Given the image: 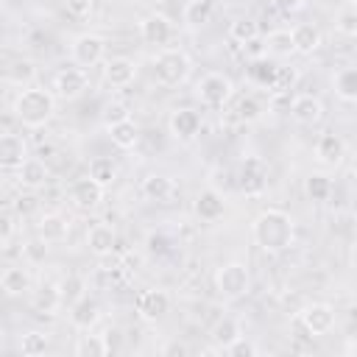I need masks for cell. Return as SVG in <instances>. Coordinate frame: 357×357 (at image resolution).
<instances>
[{
	"label": "cell",
	"instance_id": "52",
	"mask_svg": "<svg viewBox=\"0 0 357 357\" xmlns=\"http://www.w3.org/2000/svg\"><path fill=\"white\" fill-rule=\"evenodd\" d=\"M33 206H36V198H33V195H20V198L14 201V212H17L20 218H22V215H28Z\"/></svg>",
	"mask_w": 357,
	"mask_h": 357
},
{
	"label": "cell",
	"instance_id": "4",
	"mask_svg": "<svg viewBox=\"0 0 357 357\" xmlns=\"http://www.w3.org/2000/svg\"><path fill=\"white\" fill-rule=\"evenodd\" d=\"M215 290L220 298H243L248 290H251V273L243 262L231 259V262H223L218 271H215Z\"/></svg>",
	"mask_w": 357,
	"mask_h": 357
},
{
	"label": "cell",
	"instance_id": "31",
	"mask_svg": "<svg viewBox=\"0 0 357 357\" xmlns=\"http://www.w3.org/2000/svg\"><path fill=\"white\" fill-rule=\"evenodd\" d=\"M106 131H109L112 142H114L120 151H131V148L139 142V128H137V123H134L131 117H128V120H123V123L106 126Z\"/></svg>",
	"mask_w": 357,
	"mask_h": 357
},
{
	"label": "cell",
	"instance_id": "20",
	"mask_svg": "<svg viewBox=\"0 0 357 357\" xmlns=\"http://www.w3.org/2000/svg\"><path fill=\"white\" fill-rule=\"evenodd\" d=\"M86 245L95 257H109L114 248H117V231L109 226V223H92L86 229Z\"/></svg>",
	"mask_w": 357,
	"mask_h": 357
},
{
	"label": "cell",
	"instance_id": "26",
	"mask_svg": "<svg viewBox=\"0 0 357 357\" xmlns=\"http://www.w3.org/2000/svg\"><path fill=\"white\" fill-rule=\"evenodd\" d=\"M173 178L170 176H165V173H151V176H145L142 178V184H139V192L148 198V201H167L170 195H173Z\"/></svg>",
	"mask_w": 357,
	"mask_h": 357
},
{
	"label": "cell",
	"instance_id": "55",
	"mask_svg": "<svg viewBox=\"0 0 357 357\" xmlns=\"http://www.w3.org/2000/svg\"><path fill=\"white\" fill-rule=\"evenodd\" d=\"M349 3H357V0H349Z\"/></svg>",
	"mask_w": 357,
	"mask_h": 357
},
{
	"label": "cell",
	"instance_id": "37",
	"mask_svg": "<svg viewBox=\"0 0 357 357\" xmlns=\"http://www.w3.org/2000/svg\"><path fill=\"white\" fill-rule=\"evenodd\" d=\"M265 47H268L271 56H290V53H296L293 31H271L268 39H265Z\"/></svg>",
	"mask_w": 357,
	"mask_h": 357
},
{
	"label": "cell",
	"instance_id": "29",
	"mask_svg": "<svg viewBox=\"0 0 357 357\" xmlns=\"http://www.w3.org/2000/svg\"><path fill=\"white\" fill-rule=\"evenodd\" d=\"M33 78H36V64L31 59H14L6 67V84H11V86L25 89L33 84Z\"/></svg>",
	"mask_w": 357,
	"mask_h": 357
},
{
	"label": "cell",
	"instance_id": "40",
	"mask_svg": "<svg viewBox=\"0 0 357 357\" xmlns=\"http://www.w3.org/2000/svg\"><path fill=\"white\" fill-rule=\"evenodd\" d=\"M335 28L343 36H357V6H346L335 14Z\"/></svg>",
	"mask_w": 357,
	"mask_h": 357
},
{
	"label": "cell",
	"instance_id": "12",
	"mask_svg": "<svg viewBox=\"0 0 357 357\" xmlns=\"http://www.w3.org/2000/svg\"><path fill=\"white\" fill-rule=\"evenodd\" d=\"M167 128L176 139L187 142V139H195L198 131H201V114L190 106H181V109H173L170 117H167Z\"/></svg>",
	"mask_w": 357,
	"mask_h": 357
},
{
	"label": "cell",
	"instance_id": "33",
	"mask_svg": "<svg viewBox=\"0 0 357 357\" xmlns=\"http://www.w3.org/2000/svg\"><path fill=\"white\" fill-rule=\"evenodd\" d=\"M332 190H335V184H332V178H329L326 173H310V176L304 178V192H307L310 201L324 204V201L332 198Z\"/></svg>",
	"mask_w": 357,
	"mask_h": 357
},
{
	"label": "cell",
	"instance_id": "16",
	"mask_svg": "<svg viewBox=\"0 0 357 357\" xmlns=\"http://www.w3.org/2000/svg\"><path fill=\"white\" fill-rule=\"evenodd\" d=\"M290 114H293V120L301 123V126H318V123L324 120V103H321L315 95L301 92V95H296V98L290 100Z\"/></svg>",
	"mask_w": 357,
	"mask_h": 357
},
{
	"label": "cell",
	"instance_id": "6",
	"mask_svg": "<svg viewBox=\"0 0 357 357\" xmlns=\"http://www.w3.org/2000/svg\"><path fill=\"white\" fill-rule=\"evenodd\" d=\"M237 187L240 192H245L248 198H259L268 190V162L262 156H245L240 162V173H237Z\"/></svg>",
	"mask_w": 357,
	"mask_h": 357
},
{
	"label": "cell",
	"instance_id": "19",
	"mask_svg": "<svg viewBox=\"0 0 357 357\" xmlns=\"http://www.w3.org/2000/svg\"><path fill=\"white\" fill-rule=\"evenodd\" d=\"M47 178H50V170H47V165L42 162V159H36V156H28L20 167H17V184L22 187V190H39V187H45L47 184Z\"/></svg>",
	"mask_w": 357,
	"mask_h": 357
},
{
	"label": "cell",
	"instance_id": "27",
	"mask_svg": "<svg viewBox=\"0 0 357 357\" xmlns=\"http://www.w3.org/2000/svg\"><path fill=\"white\" fill-rule=\"evenodd\" d=\"M332 89L343 103H357V67H340L332 75Z\"/></svg>",
	"mask_w": 357,
	"mask_h": 357
},
{
	"label": "cell",
	"instance_id": "7",
	"mask_svg": "<svg viewBox=\"0 0 357 357\" xmlns=\"http://www.w3.org/2000/svg\"><path fill=\"white\" fill-rule=\"evenodd\" d=\"M103 56H106V39L98 36V33H78V36L73 39V45H70V59H73V64H78V67H84V70L100 64Z\"/></svg>",
	"mask_w": 357,
	"mask_h": 357
},
{
	"label": "cell",
	"instance_id": "43",
	"mask_svg": "<svg viewBox=\"0 0 357 357\" xmlns=\"http://www.w3.org/2000/svg\"><path fill=\"white\" fill-rule=\"evenodd\" d=\"M14 231H17V212L3 209V215H0V243H3V248H8Z\"/></svg>",
	"mask_w": 357,
	"mask_h": 357
},
{
	"label": "cell",
	"instance_id": "46",
	"mask_svg": "<svg viewBox=\"0 0 357 357\" xmlns=\"http://www.w3.org/2000/svg\"><path fill=\"white\" fill-rule=\"evenodd\" d=\"M148 251L156 254V257L167 254V251H170V237H167L165 231H151V234H148Z\"/></svg>",
	"mask_w": 357,
	"mask_h": 357
},
{
	"label": "cell",
	"instance_id": "22",
	"mask_svg": "<svg viewBox=\"0 0 357 357\" xmlns=\"http://www.w3.org/2000/svg\"><path fill=\"white\" fill-rule=\"evenodd\" d=\"M98 321H100V304H98L95 298L84 296V298H78V301L70 307V324H73L75 329L89 332Z\"/></svg>",
	"mask_w": 357,
	"mask_h": 357
},
{
	"label": "cell",
	"instance_id": "49",
	"mask_svg": "<svg viewBox=\"0 0 357 357\" xmlns=\"http://www.w3.org/2000/svg\"><path fill=\"white\" fill-rule=\"evenodd\" d=\"M279 14H296V11H301L304 6H307V0H268Z\"/></svg>",
	"mask_w": 357,
	"mask_h": 357
},
{
	"label": "cell",
	"instance_id": "54",
	"mask_svg": "<svg viewBox=\"0 0 357 357\" xmlns=\"http://www.w3.org/2000/svg\"><path fill=\"white\" fill-rule=\"evenodd\" d=\"M351 170H354V176H357V153H354V162H351Z\"/></svg>",
	"mask_w": 357,
	"mask_h": 357
},
{
	"label": "cell",
	"instance_id": "3",
	"mask_svg": "<svg viewBox=\"0 0 357 357\" xmlns=\"http://www.w3.org/2000/svg\"><path fill=\"white\" fill-rule=\"evenodd\" d=\"M192 61L181 47H162L153 59V75L162 86H178L190 78Z\"/></svg>",
	"mask_w": 357,
	"mask_h": 357
},
{
	"label": "cell",
	"instance_id": "51",
	"mask_svg": "<svg viewBox=\"0 0 357 357\" xmlns=\"http://www.w3.org/2000/svg\"><path fill=\"white\" fill-rule=\"evenodd\" d=\"M243 50H245V56L248 59H262V56H268V47H265V42L257 36V39H251V42H245L243 45Z\"/></svg>",
	"mask_w": 357,
	"mask_h": 357
},
{
	"label": "cell",
	"instance_id": "5",
	"mask_svg": "<svg viewBox=\"0 0 357 357\" xmlns=\"http://www.w3.org/2000/svg\"><path fill=\"white\" fill-rule=\"evenodd\" d=\"M195 95H198L201 106H206V109H223L231 100V95H234V84L223 73H206V75L198 78Z\"/></svg>",
	"mask_w": 357,
	"mask_h": 357
},
{
	"label": "cell",
	"instance_id": "35",
	"mask_svg": "<svg viewBox=\"0 0 357 357\" xmlns=\"http://www.w3.org/2000/svg\"><path fill=\"white\" fill-rule=\"evenodd\" d=\"M89 176H92L100 187H112L114 178H117V167H114V162H112L109 156H95V159L89 162Z\"/></svg>",
	"mask_w": 357,
	"mask_h": 357
},
{
	"label": "cell",
	"instance_id": "9",
	"mask_svg": "<svg viewBox=\"0 0 357 357\" xmlns=\"http://www.w3.org/2000/svg\"><path fill=\"white\" fill-rule=\"evenodd\" d=\"M86 86H89V75H86V70L78 67V64L61 67V70L56 73V78H53V92H56V98H61V100H75V98H81V95L86 92Z\"/></svg>",
	"mask_w": 357,
	"mask_h": 357
},
{
	"label": "cell",
	"instance_id": "21",
	"mask_svg": "<svg viewBox=\"0 0 357 357\" xmlns=\"http://www.w3.org/2000/svg\"><path fill=\"white\" fill-rule=\"evenodd\" d=\"M36 234L45 243H64L70 234V220L61 212H45L36 223Z\"/></svg>",
	"mask_w": 357,
	"mask_h": 357
},
{
	"label": "cell",
	"instance_id": "18",
	"mask_svg": "<svg viewBox=\"0 0 357 357\" xmlns=\"http://www.w3.org/2000/svg\"><path fill=\"white\" fill-rule=\"evenodd\" d=\"M346 156V142L335 134V131H324L318 139H315V159L326 167H335L340 165Z\"/></svg>",
	"mask_w": 357,
	"mask_h": 357
},
{
	"label": "cell",
	"instance_id": "38",
	"mask_svg": "<svg viewBox=\"0 0 357 357\" xmlns=\"http://www.w3.org/2000/svg\"><path fill=\"white\" fill-rule=\"evenodd\" d=\"M229 36H231L237 45H245V42H251V39L259 36V25H257L254 20H248V17H237V20H231V25H229Z\"/></svg>",
	"mask_w": 357,
	"mask_h": 357
},
{
	"label": "cell",
	"instance_id": "8",
	"mask_svg": "<svg viewBox=\"0 0 357 357\" xmlns=\"http://www.w3.org/2000/svg\"><path fill=\"white\" fill-rule=\"evenodd\" d=\"M139 321L145 324H156L162 321L167 312H170V293L162 290V287H148L137 296V304H134Z\"/></svg>",
	"mask_w": 357,
	"mask_h": 357
},
{
	"label": "cell",
	"instance_id": "15",
	"mask_svg": "<svg viewBox=\"0 0 357 357\" xmlns=\"http://www.w3.org/2000/svg\"><path fill=\"white\" fill-rule=\"evenodd\" d=\"M103 78H106L109 86L123 89V86L134 84V78H137V61L128 59V56H114V59H109L103 64Z\"/></svg>",
	"mask_w": 357,
	"mask_h": 357
},
{
	"label": "cell",
	"instance_id": "45",
	"mask_svg": "<svg viewBox=\"0 0 357 357\" xmlns=\"http://www.w3.org/2000/svg\"><path fill=\"white\" fill-rule=\"evenodd\" d=\"M131 114H128V106L126 103H109L106 106V112H103V126H114V123H123V120H128Z\"/></svg>",
	"mask_w": 357,
	"mask_h": 357
},
{
	"label": "cell",
	"instance_id": "30",
	"mask_svg": "<svg viewBox=\"0 0 357 357\" xmlns=\"http://www.w3.org/2000/svg\"><path fill=\"white\" fill-rule=\"evenodd\" d=\"M240 335H243L240 324H237L234 318H229V315H223V318L209 329V337H212V343H215V351H223V349H226L229 343H234Z\"/></svg>",
	"mask_w": 357,
	"mask_h": 357
},
{
	"label": "cell",
	"instance_id": "50",
	"mask_svg": "<svg viewBox=\"0 0 357 357\" xmlns=\"http://www.w3.org/2000/svg\"><path fill=\"white\" fill-rule=\"evenodd\" d=\"M190 349H187V343H181V340H167L162 349H159V354L162 357H184Z\"/></svg>",
	"mask_w": 357,
	"mask_h": 357
},
{
	"label": "cell",
	"instance_id": "24",
	"mask_svg": "<svg viewBox=\"0 0 357 357\" xmlns=\"http://www.w3.org/2000/svg\"><path fill=\"white\" fill-rule=\"evenodd\" d=\"M61 290L59 284H42L39 290H33L31 296V307L36 315H56V310L61 307Z\"/></svg>",
	"mask_w": 357,
	"mask_h": 357
},
{
	"label": "cell",
	"instance_id": "42",
	"mask_svg": "<svg viewBox=\"0 0 357 357\" xmlns=\"http://www.w3.org/2000/svg\"><path fill=\"white\" fill-rule=\"evenodd\" d=\"M296 78H298V73H296L293 67H279V75H276V84L271 86V92H273V95H287V92L293 89Z\"/></svg>",
	"mask_w": 357,
	"mask_h": 357
},
{
	"label": "cell",
	"instance_id": "39",
	"mask_svg": "<svg viewBox=\"0 0 357 357\" xmlns=\"http://www.w3.org/2000/svg\"><path fill=\"white\" fill-rule=\"evenodd\" d=\"M59 290H61V301L73 307L78 298H84V296H86V293H84V290H86V282H84V276L70 273V276H67V279L59 284Z\"/></svg>",
	"mask_w": 357,
	"mask_h": 357
},
{
	"label": "cell",
	"instance_id": "1",
	"mask_svg": "<svg viewBox=\"0 0 357 357\" xmlns=\"http://www.w3.org/2000/svg\"><path fill=\"white\" fill-rule=\"evenodd\" d=\"M251 237L254 243L268 251V254H276V251H284L293 245L296 240V220L290 212L279 209V206H268L262 209L254 223H251Z\"/></svg>",
	"mask_w": 357,
	"mask_h": 357
},
{
	"label": "cell",
	"instance_id": "32",
	"mask_svg": "<svg viewBox=\"0 0 357 357\" xmlns=\"http://www.w3.org/2000/svg\"><path fill=\"white\" fill-rule=\"evenodd\" d=\"M184 22L190 25V28H204L206 22H212V17H215V3L212 0H190L187 6H184Z\"/></svg>",
	"mask_w": 357,
	"mask_h": 357
},
{
	"label": "cell",
	"instance_id": "34",
	"mask_svg": "<svg viewBox=\"0 0 357 357\" xmlns=\"http://www.w3.org/2000/svg\"><path fill=\"white\" fill-rule=\"evenodd\" d=\"M109 340L103 335H81L73 346L75 357H106L109 354Z\"/></svg>",
	"mask_w": 357,
	"mask_h": 357
},
{
	"label": "cell",
	"instance_id": "13",
	"mask_svg": "<svg viewBox=\"0 0 357 357\" xmlns=\"http://www.w3.org/2000/svg\"><path fill=\"white\" fill-rule=\"evenodd\" d=\"M139 36H142V42H148V45L165 47V45L173 39V22H170L165 14L153 11V14L142 17V22H139Z\"/></svg>",
	"mask_w": 357,
	"mask_h": 357
},
{
	"label": "cell",
	"instance_id": "17",
	"mask_svg": "<svg viewBox=\"0 0 357 357\" xmlns=\"http://www.w3.org/2000/svg\"><path fill=\"white\" fill-rule=\"evenodd\" d=\"M25 159H28V142H25V137H20L14 131H6L0 137V165L6 170H17Z\"/></svg>",
	"mask_w": 357,
	"mask_h": 357
},
{
	"label": "cell",
	"instance_id": "47",
	"mask_svg": "<svg viewBox=\"0 0 357 357\" xmlns=\"http://www.w3.org/2000/svg\"><path fill=\"white\" fill-rule=\"evenodd\" d=\"M92 6H95V0H64L67 14H73V17H89Z\"/></svg>",
	"mask_w": 357,
	"mask_h": 357
},
{
	"label": "cell",
	"instance_id": "25",
	"mask_svg": "<svg viewBox=\"0 0 357 357\" xmlns=\"http://www.w3.org/2000/svg\"><path fill=\"white\" fill-rule=\"evenodd\" d=\"M290 31H293L296 53H301V56H312V53L321 47V31H318V25H312V22H301V25H296V28H290Z\"/></svg>",
	"mask_w": 357,
	"mask_h": 357
},
{
	"label": "cell",
	"instance_id": "44",
	"mask_svg": "<svg viewBox=\"0 0 357 357\" xmlns=\"http://www.w3.org/2000/svg\"><path fill=\"white\" fill-rule=\"evenodd\" d=\"M223 354H229V357H254V354H257V346L240 335L234 343H229V346L223 349Z\"/></svg>",
	"mask_w": 357,
	"mask_h": 357
},
{
	"label": "cell",
	"instance_id": "36",
	"mask_svg": "<svg viewBox=\"0 0 357 357\" xmlns=\"http://www.w3.org/2000/svg\"><path fill=\"white\" fill-rule=\"evenodd\" d=\"M47 351V332H39V329H28L22 337H20V354L25 357H39Z\"/></svg>",
	"mask_w": 357,
	"mask_h": 357
},
{
	"label": "cell",
	"instance_id": "53",
	"mask_svg": "<svg viewBox=\"0 0 357 357\" xmlns=\"http://www.w3.org/2000/svg\"><path fill=\"white\" fill-rule=\"evenodd\" d=\"M349 259H351V268L357 271V243L351 245V251H349Z\"/></svg>",
	"mask_w": 357,
	"mask_h": 357
},
{
	"label": "cell",
	"instance_id": "14",
	"mask_svg": "<svg viewBox=\"0 0 357 357\" xmlns=\"http://www.w3.org/2000/svg\"><path fill=\"white\" fill-rule=\"evenodd\" d=\"M192 212H195L198 220H204V223H215V220L223 218V212H226V201H223V195H220L215 187H206V190H201V192L195 195V201H192Z\"/></svg>",
	"mask_w": 357,
	"mask_h": 357
},
{
	"label": "cell",
	"instance_id": "11",
	"mask_svg": "<svg viewBox=\"0 0 357 357\" xmlns=\"http://www.w3.org/2000/svg\"><path fill=\"white\" fill-rule=\"evenodd\" d=\"M103 190H106V187H100V184L86 173V176H81V178H75V181L70 184L67 195H70V201H73L78 209H98L100 201H103Z\"/></svg>",
	"mask_w": 357,
	"mask_h": 357
},
{
	"label": "cell",
	"instance_id": "23",
	"mask_svg": "<svg viewBox=\"0 0 357 357\" xmlns=\"http://www.w3.org/2000/svg\"><path fill=\"white\" fill-rule=\"evenodd\" d=\"M0 287H3V293L6 296H25L28 290H31V273H28V268H22V265H8L6 271H3V276H0Z\"/></svg>",
	"mask_w": 357,
	"mask_h": 357
},
{
	"label": "cell",
	"instance_id": "48",
	"mask_svg": "<svg viewBox=\"0 0 357 357\" xmlns=\"http://www.w3.org/2000/svg\"><path fill=\"white\" fill-rule=\"evenodd\" d=\"M25 257L31 259V262H42L45 257H47V243L39 237V240H31L28 245H25Z\"/></svg>",
	"mask_w": 357,
	"mask_h": 357
},
{
	"label": "cell",
	"instance_id": "2",
	"mask_svg": "<svg viewBox=\"0 0 357 357\" xmlns=\"http://www.w3.org/2000/svg\"><path fill=\"white\" fill-rule=\"evenodd\" d=\"M11 112L25 128H42L56 114V95L45 86H25L17 92Z\"/></svg>",
	"mask_w": 357,
	"mask_h": 357
},
{
	"label": "cell",
	"instance_id": "28",
	"mask_svg": "<svg viewBox=\"0 0 357 357\" xmlns=\"http://www.w3.org/2000/svg\"><path fill=\"white\" fill-rule=\"evenodd\" d=\"M276 75H279V64H276V61H271L268 56L251 59V64H248V78H251L257 86L271 89V86L276 84Z\"/></svg>",
	"mask_w": 357,
	"mask_h": 357
},
{
	"label": "cell",
	"instance_id": "10",
	"mask_svg": "<svg viewBox=\"0 0 357 357\" xmlns=\"http://www.w3.org/2000/svg\"><path fill=\"white\" fill-rule=\"evenodd\" d=\"M298 321H301V326H304L312 337H318V335H329V332L335 329L337 315H335V307H332V304H326V301H312V304H307V307L301 310Z\"/></svg>",
	"mask_w": 357,
	"mask_h": 357
},
{
	"label": "cell",
	"instance_id": "41",
	"mask_svg": "<svg viewBox=\"0 0 357 357\" xmlns=\"http://www.w3.org/2000/svg\"><path fill=\"white\" fill-rule=\"evenodd\" d=\"M237 117L240 120H245V123H254V120H259L262 117V103L257 100V98H251V95H245V98H240L237 100Z\"/></svg>",
	"mask_w": 357,
	"mask_h": 357
}]
</instances>
